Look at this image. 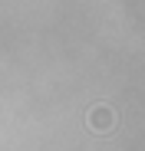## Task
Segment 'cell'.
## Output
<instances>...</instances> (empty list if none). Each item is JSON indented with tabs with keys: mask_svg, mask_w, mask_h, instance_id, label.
<instances>
[{
	"mask_svg": "<svg viewBox=\"0 0 145 151\" xmlns=\"http://www.w3.org/2000/svg\"><path fill=\"white\" fill-rule=\"evenodd\" d=\"M115 122H119V115H115L109 105H92L89 115H86L89 132H96V135H109V132L115 128Z\"/></svg>",
	"mask_w": 145,
	"mask_h": 151,
	"instance_id": "cell-1",
	"label": "cell"
}]
</instances>
